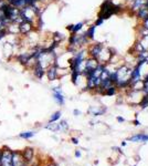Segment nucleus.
Here are the masks:
<instances>
[{
  "label": "nucleus",
  "instance_id": "nucleus-1",
  "mask_svg": "<svg viewBox=\"0 0 148 166\" xmlns=\"http://www.w3.org/2000/svg\"><path fill=\"white\" fill-rule=\"evenodd\" d=\"M121 11H123V7L119 5H115L112 0H105L102 3L99 12L97 14V18H102L103 20L110 19L113 14H117Z\"/></svg>",
  "mask_w": 148,
  "mask_h": 166
},
{
  "label": "nucleus",
  "instance_id": "nucleus-2",
  "mask_svg": "<svg viewBox=\"0 0 148 166\" xmlns=\"http://www.w3.org/2000/svg\"><path fill=\"white\" fill-rule=\"evenodd\" d=\"M19 16L21 21H28V22H32V23H34L37 18H38L36 12L32 10L31 7H25V8L20 9Z\"/></svg>",
  "mask_w": 148,
  "mask_h": 166
},
{
  "label": "nucleus",
  "instance_id": "nucleus-3",
  "mask_svg": "<svg viewBox=\"0 0 148 166\" xmlns=\"http://www.w3.org/2000/svg\"><path fill=\"white\" fill-rule=\"evenodd\" d=\"M2 149V154H1V160H0V166H14L12 162V151L5 146Z\"/></svg>",
  "mask_w": 148,
  "mask_h": 166
},
{
  "label": "nucleus",
  "instance_id": "nucleus-4",
  "mask_svg": "<svg viewBox=\"0 0 148 166\" xmlns=\"http://www.w3.org/2000/svg\"><path fill=\"white\" fill-rule=\"evenodd\" d=\"M36 30L34 23L28 21H20L19 22V36L25 38V36H28L30 32Z\"/></svg>",
  "mask_w": 148,
  "mask_h": 166
},
{
  "label": "nucleus",
  "instance_id": "nucleus-5",
  "mask_svg": "<svg viewBox=\"0 0 148 166\" xmlns=\"http://www.w3.org/2000/svg\"><path fill=\"white\" fill-rule=\"evenodd\" d=\"M45 77H48V80H49L50 82H53V81L58 80V79L61 77L60 69H59L55 64H51V65L48 66L47 69H45Z\"/></svg>",
  "mask_w": 148,
  "mask_h": 166
},
{
  "label": "nucleus",
  "instance_id": "nucleus-6",
  "mask_svg": "<svg viewBox=\"0 0 148 166\" xmlns=\"http://www.w3.org/2000/svg\"><path fill=\"white\" fill-rule=\"evenodd\" d=\"M31 58V53H30V50H25V51H22V52H19V53H16L14 57V61L18 62L20 65H22L23 68H25L27 63L29 62Z\"/></svg>",
  "mask_w": 148,
  "mask_h": 166
},
{
  "label": "nucleus",
  "instance_id": "nucleus-7",
  "mask_svg": "<svg viewBox=\"0 0 148 166\" xmlns=\"http://www.w3.org/2000/svg\"><path fill=\"white\" fill-rule=\"evenodd\" d=\"M103 48H104V44L101 43V42L91 44V45H88V49H86L88 55L90 58H93V59H96V60H97V58H99V53H101Z\"/></svg>",
  "mask_w": 148,
  "mask_h": 166
},
{
  "label": "nucleus",
  "instance_id": "nucleus-8",
  "mask_svg": "<svg viewBox=\"0 0 148 166\" xmlns=\"http://www.w3.org/2000/svg\"><path fill=\"white\" fill-rule=\"evenodd\" d=\"M30 71L32 72L33 77H36V79H38V80H42L43 77L45 75V69L39 62H37V61L36 63L33 64L32 68L30 69Z\"/></svg>",
  "mask_w": 148,
  "mask_h": 166
},
{
  "label": "nucleus",
  "instance_id": "nucleus-9",
  "mask_svg": "<svg viewBox=\"0 0 148 166\" xmlns=\"http://www.w3.org/2000/svg\"><path fill=\"white\" fill-rule=\"evenodd\" d=\"M52 92H53V97H54L55 102L58 103L59 105H64V103H65V97H64V94L60 86H54V88H52Z\"/></svg>",
  "mask_w": 148,
  "mask_h": 166
},
{
  "label": "nucleus",
  "instance_id": "nucleus-10",
  "mask_svg": "<svg viewBox=\"0 0 148 166\" xmlns=\"http://www.w3.org/2000/svg\"><path fill=\"white\" fill-rule=\"evenodd\" d=\"M34 154H36V152H34V149L32 147H25L21 152L22 158L25 160V163H27L28 165H31V162L34 158Z\"/></svg>",
  "mask_w": 148,
  "mask_h": 166
},
{
  "label": "nucleus",
  "instance_id": "nucleus-11",
  "mask_svg": "<svg viewBox=\"0 0 148 166\" xmlns=\"http://www.w3.org/2000/svg\"><path fill=\"white\" fill-rule=\"evenodd\" d=\"M12 162H14V166H20L25 163V160L22 158L21 152L12 151Z\"/></svg>",
  "mask_w": 148,
  "mask_h": 166
},
{
  "label": "nucleus",
  "instance_id": "nucleus-12",
  "mask_svg": "<svg viewBox=\"0 0 148 166\" xmlns=\"http://www.w3.org/2000/svg\"><path fill=\"white\" fill-rule=\"evenodd\" d=\"M136 16H137V18L139 20H142V21H145V20L148 18V8L146 7V6H143L142 8H139L137 10V12H136Z\"/></svg>",
  "mask_w": 148,
  "mask_h": 166
},
{
  "label": "nucleus",
  "instance_id": "nucleus-13",
  "mask_svg": "<svg viewBox=\"0 0 148 166\" xmlns=\"http://www.w3.org/2000/svg\"><path fill=\"white\" fill-rule=\"evenodd\" d=\"M7 30L10 36H19V23H9Z\"/></svg>",
  "mask_w": 148,
  "mask_h": 166
},
{
  "label": "nucleus",
  "instance_id": "nucleus-14",
  "mask_svg": "<svg viewBox=\"0 0 148 166\" xmlns=\"http://www.w3.org/2000/svg\"><path fill=\"white\" fill-rule=\"evenodd\" d=\"M132 1V6H130V9L135 12H137V10L139 8H142L143 6H145L146 1L147 0H130Z\"/></svg>",
  "mask_w": 148,
  "mask_h": 166
},
{
  "label": "nucleus",
  "instance_id": "nucleus-15",
  "mask_svg": "<svg viewBox=\"0 0 148 166\" xmlns=\"http://www.w3.org/2000/svg\"><path fill=\"white\" fill-rule=\"evenodd\" d=\"M64 39H65V36L63 33L59 32V31H55V32L52 33V41H55L61 44V42L64 41Z\"/></svg>",
  "mask_w": 148,
  "mask_h": 166
},
{
  "label": "nucleus",
  "instance_id": "nucleus-16",
  "mask_svg": "<svg viewBox=\"0 0 148 166\" xmlns=\"http://www.w3.org/2000/svg\"><path fill=\"white\" fill-rule=\"evenodd\" d=\"M6 1H7L9 5L14 6V7H16V8H18V9H22L25 7L23 0H6Z\"/></svg>",
  "mask_w": 148,
  "mask_h": 166
},
{
  "label": "nucleus",
  "instance_id": "nucleus-17",
  "mask_svg": "<svg viewBox=\"0 0 148 166\" xmlns=\"http://www.w3.org/2000/svg\"><path fill=\"white\" fill-rule=\"evenodd\" d=\"M95 29L96 27L94 25H91L90 27H88V29L85 32H86V36H88V39L90 40V41H93L94 39H95Z\"/></svg>",
  "mask_w": 148,
  "mask_h": 166
},
{
  "label": "nucleus",
  "instance_id": "nucleus-18",
  "mask_svg": "<svg viewBox=\"0 0 148 166\" xmlns=\"http://www.w3.org/2000/svg\"><path fill=\"white\" fill-rule=\"evenodd\" d=\"M36 135V132L34 131H25V132H21L19 134L20 138H23V140H30L33 136Z\"/></svg>",
  "mask_w": 148,
  "mask_h": 166
},
{
  "label": "nucleus",
  "instance_id": "nucleus-19",
  "mask_svg": "<svg viewBox=\"0 0 148 166\" xmlns=\"http://www.w3.org/2000/svg\"><path fill=\"white\" fill-rule=\"evenodd\" d=\"M130 141H133V142H147L148 141V135H146V134H137V135L130 137Z\"/></svg>",
  "mask_w": 148,
  "mask_h": 166
},
{
  "label": "nucleus",
  "instance_id": "nucleus-20",
  "mask_svg": "<svg viewBox=\"0 0 148 166\" xmlns=\"http://www.w3.org/2000/svg\"><path fill=\"white\" fill-rule=\"evenodd\" d=\"M45 128H48V130L52 131V132H56V131H59V123H56V122H53V123H48V125H45Z\"/></svg>",
  "mask_w": 148,
  "mask_h": 166
},
{
  "label": "nucleus",
  "instance_id": "nucleus-21",
  "mask_svg": "<svg viewBox=\"0 0 148 166\" xmlns=\"http://www.w3.org/2000/svg\"><path fill=\"white\" fill-rule=\"evenodd\" d=\"M84 23H85V22H79V23H75V25H73V29H72L71 33H79L80 31L83 29V27H84Z\"/></svg>",
  "mask_w": 148,
  "mask_h": 166
},
{
  "label": "nucleus",
  "instance_id": "nucleus-22",
  "mask_svg": "<svg viewBox=\"0 0 148 166\" xmlns=\"http://www.w3.org/2000/svg\"><path fill=\"white\" fill-rule=\"evenodd\" d=\"M61 115H62V113H61L60 111H56V112H54V113L51 115L49 122H50V123H53V122H58L59 120L61 119Z\"/></svg>",
  "mask_w": 148,
  "mask_h": 166
},
{
  "label": "nucleus",
  "instance_id": "nucleus-23",
  "mask_svg": "<svg viewBox=\"0 0 148 166\" xmlns=\"http://www.w3.org/2000/svg\"><path fill=\"white\" fill-rule=\"evenodd\" d=\"M116 91H117V88H116V85H112V86H110L108 89H106V91L104 92V94H105V95H108V97H112V95H115Z\"/></svg>",
  "mask_w": 148,
  "mask_h": 166
},
{
  "label": "nucleus",
  "instance_id": "nucleus-24",
  "mask_svg": "<svg viewBox=\"0 0 148 166\" xmlns=\"http://www.w3.org/2000/svg\"><path fill=\"white\" fill-rule=\"evenodd\" d=\"M69 128V124L65 120H62V121L59 123V131H65Z\"/></svg>",
  "mask_w": 148,
  "mask_h": 166
},
{
  "label": "nucleus",
  "instance_id": "nucleus-25",
  "mask_svg": "<svg viewBox=\"0 0 148 166\" xmlns=\"http://www.w3.org/2000/svg\"><path fill=\"white\" fill-rule=\"evenodd\" d=\"M8 36H9V33H8V30H7V28H2V29L0 30V42L2 41V40H5Z\"/></svg>",
  "mask_w": 148,
  "mask_h": 166
},
{
  "label": "nucleus",
  "instance_id": "nucleus-26",
  "mask_svg": "<svg viewBox=\"0 0 148 166\" xmlns=\"http://www.w3.org/2000/svg\"><path fill=\"white\" fill-rule=\"evenodd\" d=\"M103 22H104V20L102 19V18H97L96 21H95V23H94V26H95V27H99V26L103 25Z\"/></svg>",
  "mask_w": 148,
  "mask_h": 166
},
{
  "label": "nucleus",
  "instance_id": "nucleus-27",
  "mask_svg": "<svg viewBox=\"0 0 148 166\" xmlns=\"http://www.w3.org/2000/svg\"><path fill=\"white\" fill-rule=\"evenodd\" d=\"M23 1H25V7H30V6H32L33 3H34V1H33V0H23Z\"/></svg>",
  "mask_w": 148,
  "mask_h": 166
},
{
  "label": "nucleus",
  "instance_id": "nucleus-28",
  "mask_svg": "<svg viewBox=\"0 0 148 166\" xmlns=\"http://www.w3.org/2000/svg\"><path fill=\"white\" fill-rule=\"evenodd\" d=\"M8 25H9L8 22H5V21H1V20H0V30H1L2 28H7Z\"/></svg>",
  "mask_w": 148,
  "mask_h": 166
},
{
  "label": "nucleus",
  "instance_id": "nucleus-29",
  "mask_svg": "<svg viewBox=\"0 0 148 166\" xmlns=\"http://www.w3.org/2000/svg\"><path fill=\"white\" fill-rule=\"evenodd\" d=\"M72 29H73V25H69V26H68V27H66V30L69 31L70 33L72 32Z\"/></svg>",
  "mask_w": 148,
  "mask_h": 166
},
{
  "label": "nucleus",
  "instance_id": "nucleus-30",
  "mask_svg": "<svg viewBox=\"0 0 148 166\" xmlns=\"http://www.w3.org/2000/svg\"><path fill=\"white\" fill-rule=\"evenodd\" d=\"M71 141H72V143L75 144V145H76V144L79 143V141H77V138H75V137H72V138H71Z\"/></svg>",
  "mask_w": 148,
  "mask_h": 166
},
{
  "label": "nucleus",
  "instance_id": "nucleus-31",
  "mask_svg": "<svg viewBox=\"0 0 148 166\" xmlns=\"http://www.w3.org/2000/svg\"><path fill=\"white\" fill-rule=\"evenodd\" d=\"M73 114H74V115H80V114H81V112H80V111L79 110H74L73 111Z\"/></svg>",
  "mask_w": 148,
  "mask_h": 166
},
{
  "label": "nucleus",
  "instance_id": "nucleus-32",
  "mask_svg": "<svg viewBox=\"0 0 148 166\" xmlns=\"http://www.w3.org/2000/svg\"><path fill=\"white\" fill-rule=\"evenodd\" d=\"M117 121H118V122H124L125 120H124L123 117H122V116H117Z\"/></svg>",
  "mask_w": 148,
  "mask_h": 166
},
{
  "label": "nucleus",
  "instance_id": "nucleus-33",
  "mask_svg": "<svg viewBox=\"0 0 148 166\" xmlns=\"http://www.w3.org/2000/svg\"><path fill=\"white\" fill-rule=\"evenodd\" d=\"M75 156H76V157H80V156H81V153H80L79 149H77L76 152H75Z\"/></svg>",
  "mask_w": 148,
  "mask_h": 166
},
{
  "label": "nucleus",
  "instance_id": "nucleus-34",
  "mask_svg": "<svg viewBox=\"0 0 148 166\" xmlns=\"http://www.w3.org/2000/svg\"><path fill=\"white\" fill-rule=\"evenodd\" d=\"M134 123H135V125H139V122H138V121H136V120H135V122H134Z\"/></svg>",
  "mask_w": 148,
  "mask_h": 166
},
{
  "label": "nucleus",
  "instance_id": "nucleus-35",
  "mask_svg": "<svg viewBox=\"0 0 148 166\" xmlns=\"http://www.w3.org/2000/svg\"><path fill=\"white\" fill-rule=\"evenodd\" d=\"M1 154H2V149L0 148V160H1Z\"/></svg>",
  "mask_w": 148,
  "mask_h": 166
},
{
  "label": "nucleus",
  "instance_id": "nucleus-36",
  "mask_svg": "<svg viewBox=\"0 0 148 166\" xmlns=\"http://www.w3.org/2000/svg\"><path fill=\"white\" fill-rule=\"evenodd\" d=\"M30 166H41V165H39V164H32V165H30Z\"/></svg>",
  "mask_w": 148,
  "mask_h": 166
},
{
  "label": "nucleus",
  "instance_id": "nucleus-37",
  "mask_svg": "<svg viewBox=\"0 0 148 166\" xmlns=\"http://www.w3.org/2000/svg\"><path fill=\"white\" fill-rule=\"evenodd\" d=\"M20 166H29V165H28L27 163H23V164H22V165H20Z\"/></svg>",
  "mask_w": 148,
  "mask_h": 166
},
{
  "label": "nucleus",
  "instance_id": "nucleus-38",
  "mask_svg": "<svg viewBox=\"0 0 148 166\" xmlns=\"http://www.w3.org/2000/svg\"><path fill=\"white\" fill-rule=\"evenodd\" d=\"M2 1H5V0H0V3H1V2H2Z\"/></svg>",
  "mask_w": 148,
  "mask_h": 166
},
{
  "label": "nucleus",
  "instance_id": "nucleus-39",
  "mask_svg": "<svg viewBox=\"0 0 148 166\" xmlns=\"http://www.w3.org/2000/svg\"><path fill=\"white\" fill-rule=\"evenodd\" d=\"M49 166H55V165H49Z\"/></svg>",
  "mask_w": 148,
  "mask_h": 166
},
{
  "label": "nucleus",
  "instance_id": "nucleus-40",
  "mask_svg": "<svg viewBox=\"0 0 148 166\" xmlns=\"http://www.w3.org/2000/svg\"><path fill=\"white\" fill-rule=\"evenodd\" d=\"M126 1H128V0H126Z\"/></svg>",
  "mask_w": 148,
  "mask_h": 166
}]
</instances>
